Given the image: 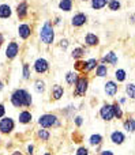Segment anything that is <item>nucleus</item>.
Wrapping results in <instances>:
<instances>
[{
  "mask_svg": "<svg viewBox=\"0 0 135 155\" xmlns=\"http://www.w3.org/2000/svg\"><path fill=\"white\" fill-rule=\"evenodd\" d=\"M63 94H64V88L60 84H55L52 87V97H53V99H60L63 97Z\"/></svg>",
  "mask_w": 135,
  "mask_h": 155,
  "instance_id": "obj_16",
  "label": "nucleus"
},
{
  "mask_svg": "<svg viewBox=\"0 0 135 155\" xmlns=\"http://www.w3.org/2000/svg\"><path fill=\"white\" fill-rule=\"evenodd\" d=\"M18 35L22 40H27L32 35V26L29 23H21L18 26Z\"/></svg>",
  "mask_w": 135,
  "mask_h": 155,
  "instance_id": "obj_9",
  "label": "nucleus"
},
{
  "mask_svg": "<svg viewBox=\"0 0 135 155\" xmlns=\"http://www.w3.org/2000/svg\"><path fill=\"white\" fill-rule=\"evenodd\" d=\"M12 155H23V154H22V153H19V151H14Z\"/></svg>",
  "mask_w": 135,
  "mask_h": 155,
  "instance_id": "obj_42",
  "label": "nucleus"
},
{
  "mask_svg": "<svg viewBox=\"0 0 135 155\" xmlns=\"http://www.w3.org/2000/svg\"><path fill=\"white\" fill-rule=\"evenodd\" d=\"M82 123H83V121H82V117H76V118H75V124H76L78 127H81Z\"/></svg>",
  "mask_w": 135,
  "mask_h": 155,
  "instance_id": "obj_38",
  "label": "nucleus"
},
{
  "mask_svg": "<svg viewBox=\"0 0 135 155\" xmlns=\"http://www.w3.org/2000/svg\"><path fill=\"white\" fill-rule=\"evenodd\" d=\"M44 155H52L51 153H46V154H44Z\"/></svg>",
  "mask_w": 135,
  "mask_h": 155,
  "instance_id": "obj_44",
  "label": "nucleus"
},
{
  "mask_svg": "<svg viewBox=\"0 0 135 155\" xmlns=\"http://www.w3.org/2000/svg\"><path fill=\"white\" fill-rule=\"evenodd\" d=\"M101 61H103V64H105V63H108V64H117V56L115 52H109V53H106L105 56L101 59Z\"/></svg>",
  "mask_w": 135,
  "mask_h": 155,
  "instance_id": "obj_12",
  "label": "nucleus"
},
{
  "mask_svg": "<svg viewBox=\"0 0 135 155\" xmlns=\"http://www.w3.org/2000/svg\"><path fill=\"white\" fill-rule=\"evenodd\" d=\"M101 140H103V137H101V135H93L92 137H90V144H100Z\"/></svg>",
  "mask_w": 135,
  "mask_h": 155,
  "instance_id": "obj_31",
  "label": "nucleus"
},
{
  "mask_svg": "<svg viewBox=\"0 0 135 155\" xmlns=\"http://www.w3.org/2000/svg\"><path fill=\"white\" fill-rule=\"evenodd\" d=\"M79 76L76 75V72H67V75H66V82H67L68 84H75Z\"/></svg>",
  "mask_w": 135,
  "mask_h": 155,
  "instance_id": "obj_23",
  "label": "nucleus"
},
{
  "mask_svg": "<svg viewBox=\"0 0 135 155\" xmlns=\"http://www.w3.org/2000/svg\"><path fill=\"white\" fill-rule=\"evenodd\" d=\"M12 14V10L8 4H0V18L2 19H7L11 16Z\"/></svg>",
  "mask_w": 135,
  "mask_h": 155,
  "instance_id": "obj_14",
  "label": "nucleus"
},
{
  "mask_svg": "<svg viewBox=\"0 0 135 155\" xmlns=\"http://www.w3.org/2000/svg\"><path fill=\"white\" fill-rule=\"evenodd\" d=\"M85 63L86 61H81V60H78V61L75 63V70L76 71H83L85 70Z\"/></svg>",
  "mask_w": 135,
  "mask_h": 155,
  "instance_id": "obj_34",
  "label": "nucleus"
},
{
  "mask_svg": "<svg viewBox=\"0 0 135 155\" xmlns=\"http://www.w3.org/2000/svg\"><path fill=\"white\" fill-rule=\"evenodd\" d=\"M100 116L103 120L105 121H111L113 120L115 114H113V105H104L100 110Z\"/></svg>",
  "mask_w": 135,
  "mask_h": 155,
  "instance_id": "obj_6",
  "label": "nucleus"
},
{
  "mask_svg": "<svg viewBox=\"0 0 135 155\" xmlns=\"http://www.w3.org/2000/svg\"><path fill=\"white\" fill-rule=\"evenodd\" d=\"M111 139H112V142L115 143V144H122L123 142H124V135L122 134V132H113V134L111 135Z\"/></svg>",
  "mask_w": 135,
  "mask_h": 155,
  "instance_id": "obj_19",
  "label": "nucleus"
},
{
  "mask_svg": "<svg viewBox=\"0 0 135 155\" xmlns=\"http://www.w3.org/2000/svg\"><path fill=\"white\" fill-rule=\"evenodd\" d=\"M27 153H29V155H33V146H29V147H27Z\"/></svg>",
  "mask_w": 135,
  "mask_h": 155,
  "instance_id": "obj_40",
  "label": "nucleus"
},
{
  "mask_svg": "<svg viewBox=\"0 0 135 155\" xmlns=\"http://www.w3.org/2000/svg\"><path fill=\"white\" fill-rule=\"evenodd\" d=\"M126 93H127V95L130 97V98L135 99V84H133V83L127 84V87H126Z\"/></svg>",
  "mask_w": 135,
  "mask_h": 155,
  "instance_id": "obj_26",
  "label": "nucleus"
},
{
  "mask_svg": "<svg viewBox=\"0 0 135 155\" xmlns=\"http://www.w3.org/2000/svg\"><path fill=\"white\" fill-rule=\"evenodd\" d=\"M113 114H115V117H117V118H122V116H123L122 109H120V106L117 104L113 105Z\"/></svg>",
  "mask_w": 135,
  "mask_h": 155,
  "instance_id": "obj_32",
  "label": "nucleus"
},
{
  "mask_svg": "<svg viewBox=\"0 0 135 155\" xmlns=\"http://www.w3.org/2000/svg\"><path fill=\"white\" fill-rule=\"evenodd\" d=\"M86 22H87V16L85 15L83 12L75 14V15L73 16V19H71V25H73L74 27H81V26H83Z\"/></svg>",
  "mask_w": 135,
  "mask_h": 155,
  "instance_id": "obj_10",
  "label": "nucleus"
},
{
  "mask_svg": "<svg viewBox=\"0 0 135 155\" xmlns=\"http://www.w3.org/2000/svg\"><path fill=\"white\" fill-rule=\"evenodd\" d=\"M115 76H116L117 82H123V80L126 79V71L124 70H117L116 72H115Z\"/></svg>",
  "mask_w": 135,
  "mask_h": 155,
  "instance_id": "obj_30",
  "label": "nucleus"
},
{
  "mask_svg": "<svg viewBox=\"0 0 135 155\" xmlns=\"http://www.w3.org/2000/svg\"><path fill=\"white\" fill-rule=\"evenodd\" d=\"M37 135H38V137H40L42 142H46V140H49V136H51V135H49V132L45 131V129H41V131H38Z\"/></svg>",
  "mask_w": 135,
  "mask_h": 155,
  "instance_id": "obj_27",
  "label": "nucleus"
},
{
  "mask_svg": "<svg viewBox=\"0 0 135 155\" xmlns=\"http://www.w3.org/2000/svg\"><path fill=\"white\" fill-rule=\"evenodd\" d=\"M23 79H30V67L29 64H23Z\"/></svg>",
  "mask_w": 135,
  "mask_h": 155,
  "instance_id": "obj_33",
  "label": "nucleus"
},
{
  "mask_svg": "<svg viewBox=\"0 0 135 155\" xmlns=\"http://www.w3.org/2000/svg\"><path fill=\"white\" fill-rule=\"evenodd\" d=\"M4 114H5V107L4 105H0V118L4 117Z\"/></svg>",
  "mask_w": 135,
  "mask_h": 155,
  "instance_id": "obj_37",
  "label": "nucleus"
},
{
  "mask_svg": "<svg viewBox=\"0 0 135 155\" xmlns=\"http://www.w3.org/2000/svg\"><path fill=\"white\" fill-rule=\"evenodd\" d=\"M76 155H89V150L86 147H81L76 151Z\"/></svg>",
  "mask_w": 135,
  "mask_h": 155,
  "instance_id": "obj_35",
  "label": "nucleus"
},
{
  "mask_svg": "<svg viewBox=\"0 0 135 155\" xmlns=\"http://www.w3.org/2000/svg\"><path fill=\"white\" fill-rule=\"evenodd\" d=\"M38 124L42 128H51L53 125H57V116L56 114H44L38 118Z\"/></svg>",
  "mask_w": 135,
  "mask_h": 155,
  "instance_id": "obj_4",
  "label": "nucleus"
},
{
  "mask_svg": "<svg viewBox=\"0 0 135 155\" xmlns=\"http://www.w3.org/2000/svg\"><path fill=\"white\" fill-rule=\"evenodd\" d=\"M32 113L25 110V112H21L19 113V123L21 124H29L32 121Z\"/></svg>",
  "mask_w": 135,
  "mask_h": 155,
  "instance_id": "obj_18",
  "label": "nucleus"
},
{
  "mask_svg": "<svg viewBox=\"0 0 135 155\" xmlns=\"http://www.w3.org/2000/svg\"><path fill=\"white\" fill-rule=\"evenodd\" d=\"M11 104L15 107H27L32 105V95L27 93L25 88H18L11 95Z\"/></svg>",
  "mask_w": 135,
  "mask_h": 155,
  "instance_id": "obj_1",
  "label": "nucleus"
},
{
  "mask_svg": "<svg viewBox=\"0 0 135 155\" xmlns=\"http://www.w3.org/2000/svg\"><path fill=\"white\" fill-rule=\"evenodd\" d=\"M108 7L111 11H117L120 10V7H122V4H120L119 0H109L108 2Z\"/></svg>",
  "mask_w": 135,
  "mask_h": 155,
  "instance_id": "obj_24",
  "label": "nucleus"
},
{
  "mask_svg": "<svg viewBox=\"0 0 135 155\" xmlns=\"http://www.w3.org/2000/svg\"><path fill=\"white\" fill-rule=\"evenodd\" d=\"M124 128L127 129L128 132H134L135 131V121L134 120H128L124 123Z\"/></svg>",
  "mask_w": 135,
  "mask_h": 155,
  "instance_id": "obj_29",
  "label": "nucleus"
},
{
  "mask_svg": "<svg viewBox=\"0 0 135 155\" xmlns=\"http://www.w3.org/2000/svg\"><path fill=\"white\" fill-rule=\"evenodd\" d=\"M96 74H97L98 78L106 76V75H108V68H106V65H104V64L97 65V71H96Z\"/></svg>",
  "mask_w": 135,
  "mask_h": 155,
  "instance_id": "obj_22",
  "label": "nucleus"
},
{
  "mask_svg": "<svg viewBox=\"0 0 135 155\" xmlns=\"http://www.w3.org/2000/svg\"><path fill=\"white\" fill-rule=\"evenodd\" d=\"M85 54V49L83 48H75L73 51V53H71V56L74 57V59H76V60H79L82 56Z\"/></svg>",
  "mask_w": 135,
  "mask_h": 155,
  "instance_id": "obj_25",
  "label": "nucleus"
},
{
  "mask_svg": "<svg viewBox=\"0 0 135 155\" xmlns=\"http://www.w3.org/2000/svg\"><path fill=\"white\" fill-rule=\"evenodd\" d=\"M82 2H89V0H82Z\"/></svg>",
  "mask_w": 135,
  "mask_h": 155,
  "instance_id": "obj_45",
  "label": "nucleus"
},
{
  "mask_svg": "<svg viewBox=\"0 0 135 155\" xmlns=\"http://www.w3.org/2000/svg\"><path fill=\"white\" fill-rule=\"evenodd\" d=\"M92 2V8L93 10H101L108 4L109 0H90Z\"/></svg>",
  "mask_w": 135,
  "mask_h": 155,
  "instance_id": "obj_20",
  "label": "nucleus"
},
{
  "mask_svg": "<svg viewBox=\"0 0 135 155\" xmlns=\"http://www.w3.org/2000/svg\"><path fill=\"white\" fill-rule=\"evenodd\" d=\"M0 90H3V82H0Z\"/></svg>",
  "mask_w": 135,
  "mask_h": 155,
  "instance_id": "obj_43",
  "label": "nucleus"
},
{
  "mask_svg": "<svg viewBox=\"0 0 135 155\" xmlns=\"http://www.w3.org/2000/svg\"><path fill=\"white\" fill-rule=\"evenodd\" d=\"M3 44H4V35H3L2 33H0V48L3 46Z\"/></svg>",
  "mask_w": 135,
  "mask_h": 155,
  "instance_id": "obj_39",
  "label": "nucleus"
},
{
  "mask_svg": "<svg viewBox=\"0 0 135 155\" xmlns=\"http://www.w3.org/2000/svg\"><path fill=\"white\" fill-rule=\"evenodd\" d=\"M48 70H49V63L46 61L45 59L40 57V59H37L34 61V71L37 74H44V72H46Z\"/></svg>",
  "mask_w": 135,
  "mask_h": 155,
  "instance_id": "obj_8",
  "label": "nucleus"
},
{
  "mask_svg": "<svg viewBox=\"0 0 135 155\" xmlns=\"http://www.w3.org/2000/svg\"><path fill=\"white\" fill-rule=\"evenodd\" d=\"M18 53H19L18 42L12 41V42L8 44L7 48H5V56H7V59H15V57L18 56Z\"/></svg>",
  "mask_w": 135,
  "mask_h": 155,
  "instance_id": "obj_7",
  "label": "nucleus"
},
{
  "mask_svg": "<svg viewBox=\"0 0 135 155\" xmlns=\"http://www.w3.org/2000/svg\"><path fill=\"white\" fill-rule=\"evenodd\" d=\"M67 46H68V41L67 40H62V41H60V48L67 49Z\"/></svg>",
  "mask_w": 135,
  "mask_h": 155,
  "instance_id": "obj_36",
  "label": "nucleus"
},
{
  "mask_svg": "<svg viewBox=\"0 0 135 155\" xmlns=\"http://www.w3.org/2000/svg\"><path fill=\"white\" fill-rule=\"evenodd\" d=\"M105 93L108 94L109 97H113L115 94L117 93V84L113 82V80H109L105 84Z\"/></svg>",
  "mask_w": 135,
  "mask_h": 155,
  "instance_id": "obj_13",
  "label": "nucleus"
},
{
  "mask_svg": "<svg viewBox=\"0 0 135 155\" xmlns=\"http://www.w3.org/2000/svg\"><path fill=\"white\" fill-rule=\"evenodd\" d=\"M73 0H60L59 2V8L64 12H70L73 10Z\"/></svg>",
  "mask_w": 135,
  "mask_h": 155,
  "instance_id": "obj_17",
  "label": "nucleus"
},
{
  "mask_svg": "<svg viewBox=\"0 0 135 155\" xmlns=\"http://www.w3.org/2000/svg\"><path fill=\"white\" fill-rule=\"evenodd\" d=\"M40 40L45 45H51L55 41V29L49 21H45L40 29Z\"/></svg>",
  "mask_w": 135,
  "mask_h": 155,
  "instance_id": "obj_2",
  "label": "nucleus"
},
{
  "mask_svg": "<svg viewBox=\"0 0 135 155\" xmlns=\"http://www.w3.org/2000/svg\"><path fill=\"white\" fill-rule=\"evenodd\" d=\"M16 15H18L19 19H25L29 15V4H27V2H21L16 5Z\"/></svg>",
  "mask_w": 135,
  "mask_h": 155,
  "instance_id": "obj_11",
  "label": "nucleus"
},
{
  "mask_svg": "<svg viewBox=\"0 0 135 155\" xmlns=\"http://www.w3.org/2000/svg\"><path fill=\"white\" fill-rule=\"evenodd\" d=\"M87 87H89V79L85 76L78 78V80L75 82V91H74V95L75 97H82L86 94Z\"/></svg>",
  "mask_w": 135,
  "mask_h": 155,
  "instance_id": "obj_3",
  "label": "nucleus"
},
{
  "mask_svg": "<svg viewBox=\"0 0 135 155\" xmlns=\"http://www.w3.org/2000/svg\"><path fill=\"white\" fill-rule=\"evenodd\" d=\"M101 155H113V153H112V151H103Z\"/></svg>",
  "mask_w": 135,
  "mask_h": 155,
  "instance_id": "obj_41",
  "label": "nucleus"
},
{
  "mask_svg": "<svg viewBox=\"0 0 135 155\" xmlns=\"http://www.w3.org/2000/svg\"><path fill=\"white\" fill-rule=\"evenodd\" d=\"M98 37L96 34H93V33H87L86 37H85V42H86V45L89 46H96L98 45Z\"/></svg>",
  "mask_w": 135,
  "mask_h": 155,
  "instance_id": "obj_15",
  "label": "nucleus"
},
{
  "mask_svg": "<svg viewBox=\"0 0 135 155\" xmlns=\"http://www.w3.org/2000/svg\"><path fill=\"white\" fill-rule=\"evenodd\" d=\"M14 127H15V123H14L12 118L5 117L0 120V132L2 134H11Z\"/></svg>",
  "mask_w": 135,
  "mask_h": 155,
  "instance_id": "obj_5",
  "label": "nucleus"
},
{
  "mask_svg": "<svg viewBox=\"0 0 135 155\" xmlns=\"http://www.w3.org/2000/svg\"><path fill=\"white\" fill-rule=\"evenodd\" d=\"M97 60L96 59H90V60H87L86 63H85V70H83V72H90L92 70H94L96 67H97Z\"/></svg>",
  "mask_w": 135,
  "mask_h": 155,
  "instance_id": "obj_21",
  "label": "nucleus"
},
{
  "mask_svg": "<svg viewBox=\"0 0 135 155\" xmlns=\"http://www.w3.org/2000/svg\"><path fill=\"white\" fill-rule=\"evenodd\" d=\"M34 88H35L37 93H44V90H45V83H44L42 80H37V82H35Z\"/></svg>",
  "mask_w": 135,
  "mask_h": 155,
  "instance_id": "obj_28",
  "label": "nucleus"
}]
</instances>
